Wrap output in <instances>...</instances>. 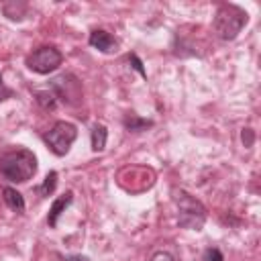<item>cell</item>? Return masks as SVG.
<instances>
[{
  "label": "cell",
  "instance_id": "19",
  "mask_svg": "<svg viewBox=\"0 0 261 261\" xmlns=\"http://www.w3.org/2000/svg\"><path fill=\"white\" fill-rule=\"evenodd\" d=\"M0 88H2V75H0Z\"/></svg>",
  "mask_w": 261,
  "mask_h": 261
},
{
  "label": "cell",
  "instance_id": "13",
  "mask_svg": "<svg viewBox=\"0 0 261 261\" xmlns=\"http://www.w3.org/2000/svg\"><path fill=\"white\" fill-rule=\"evenodd\" d=\"M37 100L45 108H53L55 106V94L53 92H37Z\"/></svg>",
  "mask_w": 261,
  "mask_h": 261
},
{
  "label": "cell",
  "instance_id": "11",
  "mask_svg": "<svg viewBox=\"0 0 261 261\" xmlns=\"http://www.w3.org/2000/svg\"><path fill=\"white\" fill-rule=\"evenodd\" d=\"M153 122L151 120H145V118H139V116H126L124 118V126L128 128V130H133V133H139V130H145V128H149Z\"/></svg>",
  "mask_w": 261,
  "mask_h": 261
},
{
  "label": "cell",
  "instance_id": "15",
  "mask_svg": "<svg viewBox=\"0 0 261 261\" xmlns=\"http://www.w3.org/2000/svg\"><path fill=\"white\" fill-rule=\"evenodd\" d=\"M243 143H245V147H251L253 145V130L251 128H243Z\"/></svg>",
  "mask_w": 261,
  "mask_h": 261
},
{
  "label": "cell",
  "instance_id": "17",
  "mask_svg": "<svg viewBox=\"0 0 261 261\" xmlns=\"http://www.w3.org/2000/svg\"><path fill=\"white\" fill-rule=\"evenodd\" d=\"M130 59H133V63H135V69H139L141 71V75H145V69H143V65H141V61L135 57V55H130Z\"/></svg>",
  "mask_w": 261,
  "mask_h": 261
},
{
  "label": "cell",
  "instance_id": "14",
  "mask_svg": "<svg viewBox=\"0 0 261 261\" xmlns=\"http://www.w3.org/2000/svg\"><path fill=\"white\" fill-rule=\"evenodd\" d=\"M204 261H224V257H222V253L218 249H206Z\"/></svg>",
  "mask_w": 261,
  "mask_h": 261
},
{
  "label": "cell",
  "instance_id": "3",
  "mask_svg": "<svg viewBox=\"0 0 261 261\" xmlns=\"http://www.w3.org/2000/svg\"><path fill=\"white\" fill-rule=\"evenodd\" d=\"M175 204H177V222L184 228L200 230L204 226L206 210L196 198H192L188 192L179 190V192H175Z\"/></svg>",
  "mask_w": 261,
  "mask_h": 261
},
{
  "label": "cell",
  "instance_id": "8",
  "mask_svg": "<svg viewBox=\"0 0 261 261\" xmlns=\"http://www.w3.org/2000/svg\"><path fill=\"white\" fill-rule=\"evenodd\" d=\"M71 200H73V194L67 192V194H63L61 198H57V200L53 202V206H51V210H49V216H47V222H49L51 228L57 226V218H59V214L71 204Z\"/></svg>",
  "mask_w": 261,
  "mask_h": 261
},
{
  "label": "cell",
  "instance_id": "5",
  "mask_svg": "<svg viewBox=\"0 0 261 261\" xmlns=\"http://www.w3.org/2000/svg\"><path fill=\"white\" fill-rule=\"evenodd\" d=\"M63 61V55L55 47H39L27 57V67L37 73H51L55 71Z\"/></svg>",
  "mask_w": 261,
  "mask_h": 261
},
{
  "label": "cell",
  "instance_id": "10",
  "mask_svg": "<svg viewBox=\"0 0 261 261\" xmlns=\"http://www.w3.org/2000/svg\"><path fill=\"white\" fill-rule=\"evenodd\" d=\"M106 137H108L106 126H104V124H94V126H92V135H90V139H92V151H96V153L104 151V147H106Z\"/></svg>",
  "mask_w": 261,
  "mask_h": 261
},
{
  "label": "cell",
  "instance_id": "18",
  "mask_svg": "<svg viewBox=\"0 0 261 261\" xmlns=\"http://www.w3.org/2000/svg\"><path fill=\"white\" fill-rule=\"evenodd\" d=\"M63 261H88V259L80 257V255H67V257H63Z\"/></svg>",
  "mask_w": 261,
  "mask_h": 261
},
{
  "label": "cell",
  "instance_id": "16",
  "mask_svg": "<svg viewBox=\"0 0 261 261\" xmlns=\"http://www.w3.org/2000/svg\"><path fill=\"white\" fill-rule=\"evenodd\" d=\"M151 261H173V257H171L169 253H165V251H157V253L151 257Z\"/></svg>",
  "mask_w": 261,
  "mask_h": 261
},
{
  "label": "cell",
  "instance_id": "9",
  "mask_svg": "<svg viewBox=\"0 0 261 261\" xmlns=\"http://www.w3.org/2000/svg\"><path fill=\"white\" fill-rule=\"evenodd\" d=\"M2 198H4V202H6V206L10 210L22 214V210H24V198L20 196V192H16L14 188H8L6 186V188H2Z\"/></svg>",
  "mask_w": 261,
  "mask_h": 261
},
{
  "label": "cell",
  "instance_id": "6",
  "mask_svg": "<svg viewBox=\"0 0 261 261\" xmlns=\"http://www.w3.org/2000/svg\"><path fill=\"white\" fill-rule=\"evenodd\" d=\"M53 94L67 104H75L82 98V88H80V82L71 73H65L53 80Z\"/></svg>",
  "mask_w": 261,
  "mask_h": 261
},
{
  "label": "cell",
  "instance_id": "1",
  "mask_svg": "<svg viewBox=\"0 0 261 261\" xmlns=\"http://www.w3.org/2000/svg\"><path fill=\"white\" fill-rule=\"evenodd\" d=\"M0 173L14 181L24 184L37 173V157L29 149H12L0 157Z\"/></svg>",
  "mask_w": 261,
  "mask_h": 261
},
{
  "label": "cell",
  "instance_id": "12",
  "mask_svg": "<svg viewBox=\"0 0 261 261\" xmlns=\"http://www.w3.org/2000/svg\"><path fill=\"white\" fill-rule=\"evenodd\" d=\"M55 186H57V173H55V171H51V173L45 177V181L41 184L39 194H41V196H49V194H53Z\"/></svg>",
  "mask_w": 261,
  "mask_h": 261
},
{
  "label": "cell",
  "instance_id": "2",
  "mask_svg": "<svg viewBox=\"0 0 261 261\" xmlns=\"http://www.w3.org/2000/svg\"><path fill=\"white\" fill-rule=\"evenodd\" d=\"M247 24V12L234 4H222L214 16V31L222 41H232Z\"/></svg>",
  "mask_w": 261,
  "mask_h": 261
},
{
  "label": "cell",
  "instance_id": "7",
  "mask_svg": "<svg viewBox=\"0 0 261 261\" xmlns=\"http://www.w3.org/2000/svg\"><path fill=\"white\" fill-rule=\"evenodd\" d=\"M88 41H90V45H92L94 49H98V51H102V53H112V51L116 49V41H114V37H112L108 31H104V29H96V31H92Z\"/></svg>",
  "mask_w": 261,
  "mask_h": 261
},
{
  "label": "cell",
  "instance_id": "4",
  "mask_svg": "<svg viewBox=\"0 0 261 261\" xmlns=\"http://www.w3.org/2000/svg\"><path fill=\"white\" fill-rule=\"evenodd\" d=\"M77 137V128L71 124V122H65V120H59L51 126V130L45 135V143L47 147L51 149V153H55L57 157H63L69 147L73 145Z\"/></svg>",
  "mask_w": 261,
  "mask_h": 261
}]
</instances>
